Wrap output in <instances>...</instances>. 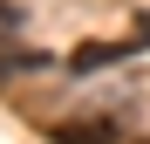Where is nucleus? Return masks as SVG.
<instances>
[{
  "label": "nucleus",
  "instance_id": "7ed1b4c3",
  "mask_svg": "<svg viewBox=\"0 0 150 144\" xmlns=\"http://www.w3.org/2000/svg\"><path fill=\"white\" fill-rule=\"evenodd\" d=\"M130 144H150V130H143V137H130Z\"/></svg>",
  "mask_w": 150,
  "mask_h": 144
},
{
  "label": "nucleus",
  "instance_id": "f03ea898",
  "mask_svg": "<svg viewBox=\"0 0 150 144\" xmlns=\"http://www.w3.org/2000/svg\"><path fill=\"white\" fill-rule=\"evenodd\" d=\"M123 55H137V48H116V41H82V48L68 55V69L82 76V69H109V62H123Z\"/></svg>",
  "mask_w": 150,
  "mask_h": 144
},
{
  "label": "nucleus",
  "instance_id": "f257e3e1",
  "mask_svg": "<svg viewBox=\"0 0 150 144\" xmlns=\"http://www.w3.org/2000/svg\"><path fill=\"white\" fill-rule=\"evenodd\" d=\"M48 137H55V144H116L123 124H116V117H62Z\"/></svg>",
  "mask_w": 150,
  "mask_h": 144
}]
</instances>
